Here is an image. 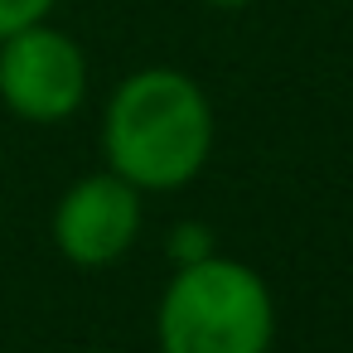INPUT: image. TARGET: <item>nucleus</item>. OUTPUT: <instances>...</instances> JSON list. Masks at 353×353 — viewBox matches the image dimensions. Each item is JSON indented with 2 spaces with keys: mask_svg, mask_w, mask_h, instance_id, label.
<instances>
[{
  "mask_svg": "<svg viewBox=\"0 0 353 353\" xmlns=\"http://www.w3.org/2000/svg\"><path fill=\"white\" fill-rule=\"evenodd\" d=\"M102 150L112 174L136 189H184L213 150V112L203 88L174 68L126 78L107 102Z\"/></svg>",
  "mask_w": 353,
  "mask_h": 353,
  "instance_id": "nucleus-1",
  "label": "nucleus"
},
{
  "mask_svg": "<svg viewBox=\"0 0 353 353\" xmlns=\"http://www.w3.org/2000/svg\"><path fill=\"white\" fill-rule=\"evenodd\" d=\"M276 339V305L266 281L228 256H199L174 271L160 300L165 353H266Z\"/></svg>",
  "mask_w": 353,
  "mask_h": 353,
  "instance_id": "nucleus-2",
  "label": "nucleus"
},
{
  "mask_svg": "<svg viewBox=\"0 0 353 353\" xmlns=\"http://www.w3.org/2000/svg\"><path fill=\"white\" fill-rule=\"evenodd\" d=\"M88 97L83 49L44 20L0 39V102L25 121H63Z\"/></svg>",
  "mask_w": 353,
  "mask_h": 353,
  "instance_id": "nucleus-3",
  "label": "nucleus"
},
{
  "mask_svg": "<svg viewBox=\"0 0 353 353\" xmlns=\"http://www.w3.org/2000/svg\"><path fill=\"white\" fill-rule=\"evenodd\" d=\"M141 232V189L121 174L78 179L54 213V242L73 266H112L136 247Z\"/></svg>",
  "mask_w": 353,
  "mask_h": 353,
  "instance_id": "nucleus-4",
  "label": "nucleus"
},
{
  "mask_svg": "<svg viewBox=\"0 0 353 353\" xmlns=\"http://www.w3.org/2000/svg\"><path fill=\"white\" fill-rule=\"evenodd\" d=\"M54 10V0H0V39H10L30 25H39Z\"/></svg>",
  "mask_w": 353,
  "mask_h": 353,
  "instance_id": "nucleus-5",
  "label": "nucleus"
},
{
  "mask_svg": "<svg viewBox=\"0 0 353 353\" xmlns=\"http://www.w3.org/2000/svg\"><path fill=\"white\" fill-rule=\"evenodd\" d=\"M208 247H213V232L208 228H179L174 232V252H179V261L189 266V261H199V256H208Z\"/></svg>",
  "mask_w": 353,
  "mask_h": 353,
  "instance_id": "nucleus-6",
  "label": "nucleus"
},
{
  "mask_svg": "<svg viewBox=\"0 0 353 353\" xmlns=\"http://www.w3.org/2000/svg\"><path fill=\"white\" fill-rule=\"evenodd\" d=\"M208 6H252V0H208Z\"/></svg>",
  "mask_w": 353,
  "mask_h": 353,
  "instance_id": "nucleus-7",
  "label": "nucleus"
},
{
  "mask_svg": "<svg viewBox=\"0 0 353 353\" xmlns=\"http://www.w3.org/2000/svg\"><path fill=\"white\" fill-rule=\"evenodd\" d=\"M88 353H112V348H88Z\"/></svg>",
  "mask_w": 353,
  "mask_h": 353,
  "instance_id": "nucleus-8",
  "label": "nucleus"
}]
</instances>
